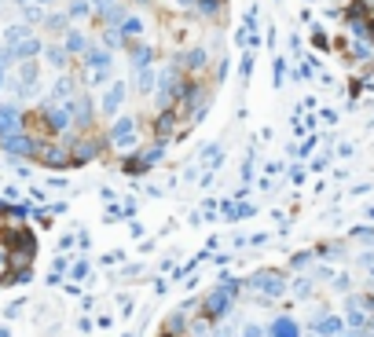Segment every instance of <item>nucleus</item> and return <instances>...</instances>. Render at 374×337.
I'll return each mask as SVG.
<instances>
[{
	"instance_id": "obj_1",
	"label": "nucleus",
	"mask_w": 374,
	"mask_h": 337,
	"mask_svg": "<svg viewBox=\"0 0 374 337\" xmlns=\"http://www.w3.org/2000/svg\"><path fill=\"white\" fill-rule=\"evenodd\" d=\"M11 224V217L0 209V282H11L19 275H26L30 268V256H33V239L26 227H11L4 235V227Z\"/></svg>"
}]
</instances>
